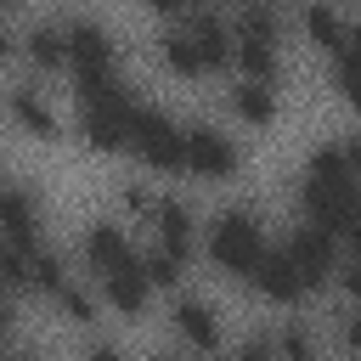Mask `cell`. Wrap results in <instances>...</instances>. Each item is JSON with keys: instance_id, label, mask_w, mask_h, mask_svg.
Segmentation results:
<instances>
[{"instance_id": "1", "label": "cell", "mask_w": 361, "mask_h": 361, "mask_svg": "<svg viewBox=\"0 0 361 361\" xmlns=\"http://www.w3.org/2000/svg\"><path fill=\"white\" fill-rule=\"evenodd\" d=\"M299 209L310 226L333 231L338 243L350 237V226L361 220V169L350 164L344 141H327L305 158V175H299Z\"/></svg>"}, {"instance_id": "2", "label": "cell", "mask_w": 361, "mask_h": 361, "mask_svg": "<svg viewBox=\"0 0 361 361\" xmlns=\"http://www.w3.org/2000/svg\"><path fill=\"white\" fill-rule=\"evenodd\" d=\"M265 248H271L265 220H259V209H248V203H226V209L209 214V226H203V254H209V265H214L226 282H248L254 265L265 259Z\"/></svg>"}, {"instance_id": "3", "label": "cell", "mask_w": 361, "mask_h": 361, "mask_svg": "<svg viewBox=\"0 0 361 361\" xmlns=\"http://www.w3.org/2000/svg\"><path fill=\"white\" fill-rule=\"evenodd\" d=\"M68 73H73V96L79 102L107 96V90L124 85L118 79V45L96 17H73L68 23Z\"/></svg>"}, {"instance_id": "4", "label": "cell", "mask_w": 361, "mask_h": 361, "mask_svg": "<svg viewBox=\"0 0 361 361\" xmlns=\"http://www.w3.org/2000/svg\"><path fill=\"white\" fill-rule=\"evenodd\" d=\"M130 152L141 169L152 175H180L186 169V124L164 107H135V124H130Z\"/></svg>"}, {"instance_id": "5", "label": "cell", "mask_w": 361, "mask_h": 361, "mask_svg": "<svg viewBox=\"0 0 361 361\" xmlns=\"http://www.w3.org/2000/svg\"><path fill=\"white\" fill-rule=\"evenodd\" d=\"M135 96L118 85V90H107V96H90V102H79V124H73V135L90 147V152H102V158H113V152H130V124H135Z\"/></svg>"}, {"instance_id": "6", "label": "cell", "mask_w": 361, "mask_h": 361, "mask_svg": "<svg viewBox=\"0 0 361 361\" xmlns=\"http://www.w3.org/2000/svg\"><path fill=\"white\" fill-rule=\"evenodd\" d=\"M169 333H175V344H180L186 355H197V361L226 355V316H220V305L203 299V293H169Z\"/></svg>"}, {"instance_id": "7", "label": "cell", "mask_w": 361, "mask_h": 361, "mask_svg": "<svg viewBox=\"0 0 361 361\" xmlns=\"http://www.w3.org/2000/svg\"><path fill=\"white\" fill-rule=\"evenodd\" d=\"M237 169H243V141L226 124H214V118L186 124V175L226 186V180H237Z\"/></svg>"}, {"instance_id": "8", "label": "cell", "mask_w": 361, "mask_h": 361, "mask_svg": "<svg viewBox=\"0 0 361 361\" xmlns=\"http://www.w3.org/2000/svg\"><path fill=\"white\" fill-rule=\"evenodd\" d=\"M0 243L17 248V254H34L45 243V197L23 180L0 186Z\"/></svg>"}, {"instance_id": "9", "label": "cell", "mask_w": 361, "mask_h": 361, "mask_svg": "<svg viewBox=\"0 0 361 361\" xmlns=\"http://www.w3.org/2000/svg\"><path fill=\"white\" fill-rule=\"evenodd\" d=\"M79 259L90 276H113V271H141V248L118 220H85L79 231Z\"/></svg>"}, {"instance_id": "10", "label": "cell", "mask_w": 361, "mask_h": 361, "mask_svg": "<svg viewBox=\"0 0 361 361\" xmlns=\"http://www.w3.org/2000/svg\"><path fill=\"white\" fill-rule=\"evenodd\" d=\"M282 248H288V259L299 265V276H305V288L310 293H322V288H333V276H338V237L333 231H322V226H310V220H299L288 237H282Z\"/></svg>"}, {"instance_id": "11", "label": "cell", "mask_w": 361, "mask_h": 361, "mask_svg": "<svg viewBox=\"0 0 361 361\" xmlns=\"http://www.w3.org/2000/svg\"><path fill=\"white\" fill-rule=\"evenodd\" d=\"M248 288H254L265 305H276V310H299V305L310 299V288H305V276H299V265L288 259V248H282V243H271V248H265V259L254 265Z\"/></svg>"}, {"instance_id": "12", "label": "cell", "mask_w": 361, "mask_h": 361, "mask_svg": "<svg viewBox=\"0 0 361 361\" xmlns=\"http://www.w3.org/2000/svg\"><path fill=\"white\" fill-rule=\"evenodd\" d=\"M6 118H11L28 141H39V147L62 141V113L45 102L39 85H11V90H6Z\"/></svg>"}, {"instance_id": "13", "label": "cell", "mask_w": 361, "mask_h": 361, "mask_svg": "<svg viewBox=\"0 0 361 361\" xmlns=\"http://www.w3.org/2000/svg\"><path fill=\"white\" fill-rule=\"evenodd\" d=\"M226 113H231L243 130H271L276 113H282V96H276L271 79H243V73H231V85H226Z\"/></svg>"}, {"instance_id": "14", "label": "cell", "mask_w": 361, "mask_h": 361, "mask_svg": "<svg viewBox=\"0 0 361 361\" xmlns=\"http://www.w3.org/2000/svg\"><path fill=\"white\" fill-rule=\"evenodd\" d=\"M186 34H192V45H197V56H203V68H209V73H226V68H231L237 34H231V17H226L220 6L192 11V17H186Z\"/></svg>"}, {"instance_id": "15", "label": "cell", "mask_w": 361, "mask_h": 361, "mask_svg": "<svg viewBox=\"0 0 361 361\" xmlns=\"http://www.w3.org/2000/svg\"><path fill=\"white\" fill-rule=\"evenodd\" d=\"M197 237H203L197 209H192L180 192H164V197H158V214H152V243H164V248H175L180 259H192Z\"/></svg>"}, {"instance_id": "16", "label": "cell", "mask_w": 361, "mask_h": 361, "mask_svg": "<svg viewBox=\"0 0 361 361\" xmlns=\"http://www.w3.org/2000/svg\"><path fill=\"white\" fill-rule=\"evenodd\" d=\"M17 56L34 73H68V23H34L17 45Z\"/></svg>"}, {"instance_id": "17", "label": "cell", "mask_w": 361, "mask_h": 361, "mask_svg": "<svg viewBox=\"0 0 361 361\" xmlns=\"http://www.w3.org/2000/svg\"><path fill=\"white\" fill-rule=\"evenodd\" d=\"M96 293H102V305H107L113 316H124V322L147 316V305H152V282H147V271H113V276H96Z\"/></svg>"}, {"instance_id": "18", "label": "cell", "mask_w": 361, "mask_h": 361, "mask_svg": "<svg viewBox=\"0 0 361 361\" xmlns=\"http://www.w3.org/2000/svg\"><path fill=\"white\" fill-rule=\"evenodd\" d=\"M299 28H305L310 51L333 56V51L344 45V34H350V17H344L333 0H305V6H299Z\"/></svg>"}, {"instance_id": "19", "label": "cell", "mask_w": 361, "mask_h": 361, "mask_svg": "<svg viewBox=\"0 0 361 361\" xmlns=\"http://www.w3.org/2000/svg\"><path fill=\"white\" fill-rule=\"evenodd\" d=\"M333 90H338L344 107L361 118V23H350L344 45L333 51Z\"/></svg>"}, {"instance_id": "20", "label": "cell", "mask_w": 361, "mask_h": 361, "mask_svg": "<svg viewBox=\"0 0 361 361\" xmlns=\"http://www.w3.org/2000/svg\"><path fill=\"white\" fill-rule=\"evenodd\" d=\"M158 62H164L175 79H209V68H203V56H197L186 23H169V28L158 34Z\"/></svg>"}, {"instance_id": "21", "label": "cell", "mask_w": 361, "mask_h": 361, "mask_svg": "<svg viewBox=\"0 0 361 361\" xmlns=\"http://www.w3.org/2000/svg\"><path fill=\"white\" fill-rule=\"evenodd\" d=\"M23 259H28V288H34V293H45V299H56V293L73 282L68 259H62L51 243H39V248H34V254H23Z\"/></svg>"}, {"instance_id": "22", "label": "cell", "mask_w": 361, "mask_h": 361, "mask_svg": "<svg viewBox=\"0 0 361 361\" xmlns=\"http://www.w3.org/2000/svg\"><path fill=\"white\" fill-rule=\"evenodd\" d=\"M186 265H192V259H180V254H175V248H164V243H147V248H141V271H147L152 293H180Z\"/></svg>"}, {"instance_id": "23", "label": "cell", "mask_w": 361, "mask_h": 361, "mask_svg": "<svg viewBox=\"0 0 361 361\" xmlns=\"http://www.w3.org/2000/svg\"><path fill=\"white\" fill-rule=\"evenodd\" d=\"M51 305H56V310H62V322H73V327H96V316L107 310V305H102V293L90 288V276H73Z\"/></svg>"}, {"instance_id": "24", "label": "cell", "mask_w": 361, "mask_h": 361, "mask_svg": "<svg viewBox=\"0 0 361 361\" xmlns=\"http://www.w3.org/2000/svg\"><path fill=\"white\" fill-rule=\"evenodd\" d=\"M158 197H164V192H152L147 180H124V186H118V203H124V214H135L141 226H152V214H158Z\"/></svg>"}, {"instance_id": "25", "label": "cell", "mask_w": 361, "mask_h": 361, "mask_svg": "<svg viewBox=\"0 0 361 361\" xmlns=\"http://www.w3.org/2000/svg\"><path fill=\"white\" fill-rule=\"evenodd\" d=\"M276 355H282V361H316V333H310L305 322H288V327L276 333Z\"/></svg>"}, {"instance_id": "26", "label": "cell", "mask_w": 361, "mask_h": 361, "mask_svg": "<svg viewBox=\"0 0 361 361\" xmlns=\"http://www.w3.org/2000/svg\"><path fill=\"white\" fill-rule=\"evenodd\" d=\"M226 361H282L276 355V333H248L243 344L226 350Z\"/></svg>"}, {"instance_id": "27", "label": "cell", "mask_w": 361, "mask_h": 361, "mask_svg": "<svg viewBox=\"0 0 361 361\" xmlns=\"http://www.w3.org/2000/svg\"><path fill=\"white\" fill-rule=\"evenodd\" d=\"M17 288H28V259L0 243V293H17Z\"/></svg>"}, {"instance_id": "28", "label": "cell", "mask_w": 361, "mask_h": 361, "mask_svg": "<svg viewBox=\"0 0 361 361\" xmlns=\"http://www.w3.org/2000/svg\"><path fill=\"white\" fill-rule=\"evenodd\" d=\"M333 288L350 299V305H361V259L350 254V259H338V276H333Z\"/></svg>"}, {"instance_id": "29", "label": "cell", "mask_w": 361, "mask_h": 361, "mask_svg": "<svg viewBox=\"0 0 361 361\" xmlns=\"http://www.w3.org/2000/svg\"><path fill=\"white\" fill-rule=\"evenodd\" d=\"M147 6H152L158 17H175V23H186V17H192V11H203L209 0H147Z\"/></svg>"}, {"instance_id": "30", "label": "cell", "mask_w": 361, "mask_h": 361, "mask_svg": "<svg viewBox=\"0 0 361 361\" xmlns=\"http://www.w3.org/2000/svg\"><path fill=\"white\" fill-rule=\"evenodd\" d=\"M79 361H130V355H124V344H113V338H90Z\"/></svg>"}, {"instance_id": "31", "label": "cell", "mask_w": 361, "mask_h": 361, "mask_svg": "<svg viewBox=\"0 0 361 361\" xmlns=\"http://www.w3.org/2000/svg\"><path fill=\"white\" fill-rule=\"evenodd\" d=\"M344 350H350V361H361V305H350V316H344Z\"/></svg>"}, {"instance_id": "32", "label": "cell", "mask_w": 361, "mask_h": 361, "mask_svg": "<svg viewBox=\"0 0 361 361\" xmlns=\"http://www.w3.org/2000/svg\"><path fill=\"white\" fill-rule=\"evenodd\" d=\"M17 45H23V39L11 34V23H6V11H0V68H6L11 56H17Z\"/></svg>"}, {"instance_id": "33", "label": "cell", "mask_w": 361, "mask_h": 361, "mask_svg": "<svg viewBox=\"0 0 361 361\" xmlns=\"http://www.w3.org/2000/svg\"><path fill=\"white\" fill-rule=\"evenodd\" d=\"M11 327H17V310H11V293H0V350H6Z\"/></svg>"}, {"instance_id": "34", "label": "cell", "mask_w": 361, "mask_h": 361, "mask_svg": "<svg viewBox=\"0 0 361 361\" xmlns=\"http://www.w3.org/2000/svg\"><path fill=\"white\" fill-rule=\"evenodd\" d=\"M344 243H350V254H355V259H361V220H355V226H350V237H344Z\"/></svg>"}, {"instance_id": "35", "label": "cell", "mask_w": 361, "mask_h": 361, "mask_svg": "<svg viewBox=\"0 0 361 361\" xmlns=\"http://www.w3.org/2000/svg\"><path fill=\"white\" fill-rule=\"evenodd\" d=\"M152 361H192L186 350H164V355H152Z\"/></svg>"}, {"instance_id": "36", "label": "cell", "mask_w": 361, "mask_h": 361, "mask_svg": "<svg viewBox=\"0 0 361 361\" xmlns=\"http://www.w3.org/2000/svg\"><path fill=\"white\" fill-rule=\"evenodd\" d=\"M0 186H6V158H0Z\"/></svg>"}, {"instance_id": "37", "label": "cell", "mask_w": 361, "mask_h": 361, "mask_svg": "<svg viewBox=\"0 0 361 361\" xmlns=\"http://www.w3.org/2000/svg\"><path fill=\"white\" fill-rule=\"evenodd\" d=\"M276 6H305V0H276Z\"/></svg>"}, {"instance_id": "38", "label": "cell", "mask_w": 361, "mask_h": 361, "mask_svg": "<svg viewBox=\"0 0 361 361\" xmlns=\"http://www.w3.org/2000/svg\"><path fill=\"white\" fill-rule=\"evenodd\" d=\"M17 361H45V355H17Z\"/></svg>"}, {"instance_id": "39", "label": "cell", "mask_w": 361, "mask_h": 361, "mask_svg": "<svg viewBox=\"0 0 361 361\" xmlns=\"http://www.w3.org/2000/svg\"><path fill=\"white\" fill-rule=\"evenodd\" d=\"M0 361H11V355H0Z\"/></svg>"}]
</instances>
